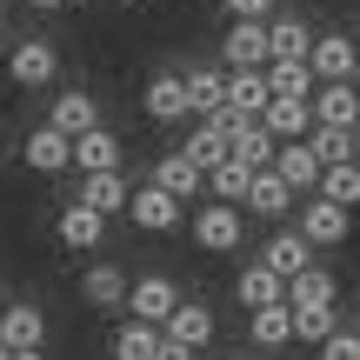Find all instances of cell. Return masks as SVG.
Returning <instances> with one entry per match:
<instances>
[{
    "label": "cell",
    "mask_w": 360,
    "mask_h": 360,
    "mask_svg": "<svg viewBox=\"0 0 360 360\" xmlns=\"http://www.w3.org/2000/svg\"><path fill=\"white\" fill-rule=\"evenodd\" d=\"M294 200H300V193H294V187H287V180H281V174L267 167V174H254V187H247L240 214H254V220H281V214H287V207H294Z\"/></svg>",
    "instance_id": "7402d4cb"
},
{
    "label": "cell",
    "mask_w": 360,
    "mask_h": 360,
    "mask_svg": "<svg viewBox=\"0 0 360 360\" xmlns=\"http://www.w3.org/2000/svg\"><path fill=\"white\" fill-rule=\"evenodd\" d=\"M267 87L281 94V101H314V87H321V80H314L307 60H267Z\"/></svg>",
    "instance_id": "1f68e13d"
},
{
    "label": "cell",
    "mask_w": 360,
    "mask_h": 360,
    "mask_svg": "<svg viewBox=\"0 0 360 360\" xmlns=\"http://www.w3.org/2000/svg\"><path fill=\"white\" fill-rule=\"evenodd\" d=\"M267 101H274L267 67H233V74H227V120H260Z\"/></svg>",
    "instance_id": "4fadbf2b"
},
{
    "label": "cell",
    "mask_w": 360,
    "mask_h": 360,
    "mask_svg": "<svg viewBox=\"0 0 360 360\" xmlns=\"http://www.w3.org/2000/svg\"><path fill=\"white\" fill-rule=\"evenodd\" d=\"M260 127H267L281 147H287V141H307V134H314V107H307V101H281V94H274L267 114H260Z\"/></svg>",
    "instance_id": "cb8c5ba5"
},
{
    "label": "cell",
    "mask_w": 360,
    "mask_h": 360,
    "mask_svg": "<svg viewBox=\"0 0 360 360\" xmlns=\"http://www.w3.org/2000/svg\"><path fill=\"white\" fill-rule=\"evenodd\" d=\"M247 187H254V174H247L240 160H220V167L207 174V193H214L220 207H240V200H247Z\"/></svg>",
    "instance_id": "836d02e7"
},
{
    "label": "cell",
    "mask_w": 360,
    "mask_h": 360,
    "mask_svg": "<svg viewBox=\"0 0 360 360\" xmlns=\"http://www.w3.org/2000/svg\"><path fill=\"white\" fill-rule=\"evenodd\" d=\"M154 187H167L174 200H193V193H207V174L174 147V154H160V160H154Z\"/></svg>",
    "instance_id": "d4e9b609"
},
{
    "label": "cell",
    "mask_w": 360,
    "mask_h": 360,
    "mask_svg": "<svg viewBox=\"0 0 360 360\" xmlns=\"http://www.w3.org/2000/svg\"><path fill=\"white\" fill-rule=\"evenodd\" d=\"M47 127L67 134V141H80V134L101 127V101H94L87 87H60V94H53V107H47Z\"/></svg>",
    "instance_id": "9c48e42d"
},
{
    "label": "cell",
    "mask_w": 360,
    "mask_h": 360,
    "mask_svg": "<svg viewBox=\"0 0 360 360\" xmlns=\"http://www.w3.org/2000/svg\"><path fill=\"white\" fill-rule=\"evenodd\" d=\"M74 200L80 207H94L101 220H114V214H127V200H134V187H127V174H80V187H74Z\"/></svg>",
    "instance_id": "9a60e30c"
},
{
    "label": "cell",
    "mask_w": 360,
    "mask_h": 360,
    "mask_svg": "<svg viewBox=\"0 0 360 360\" xmlns=\"http://www.w3.org/2000/svg\"><path fill=\"white\" fill-rule=\"evenodd\" d=\"M27 7H40V13H53V7H67V0H27Z\"/></svg>",
    "instance_id": "ab89813d"
},
{
    "label": "cell",
    "mask_w": 360,
    "mask_h": 360,
    "mask_svg": "<svg viewBox=\"0 0 360 360\" xmlns=\"http://www.w3.org/2000/svg\"><path fill=\"white\" fill-rule=\"evenodd\" d=\"M220 120H227V114H220ZM274 154H281V141H274L260 120H227V160H240L247 174H267Z\"/></svg>",
    "instance_id": "ba28073f"
},
{
    "label": "cell",
    "mask_w": 360,
    "mask_h": 360,
    "mask_svg": "<svg viewBox=\"0 0 360 360\" xmlns=\"http://www.w3.org/2000/svg\"><path fill=\"white\" fill-rule=\"evenodd\" d=\"M233 300H240L247 314H260V307H274V300H287V281L254 260V267H240V281H233Z\"/></svg>",
    "instance_id": "4316f807"
},
{
    "label": "cell",
    "mask_w": 360,
    "mask_h": 360,
    "mask_svg": "<svg viewBox=\"0 0 360 360\" xmlns=\"http://www.w3.org/2000/svg\"><path fill=\"white\" fill-rule=\"evenodd\" d=\"M281 0H227V20H274Z\"/></svg>",
    "instance_id": "74e56055"
},
{
    "label": "cell",
    "mask_w": 360,
    "mask_h": 360,
    "mask_svg": "<svg viewBox=\"0 0 360 360\" xmlns=\"http://www.w3.org/2000/svg\"><path fill=\"white\" fill-rule=\"evenodd\" d=\"M321 300H340V281L327 267H307L287 281V307H321Z\"/></svg>",
    "instance_id": "d6a6232c"
},
{
    "label": "cell",
    "mask_w": 360,
    "mask_h": 360,
    "mask_svg": "<svg viewBox=\"0 0 360 360\" xmlns=\"http://www.w3.org/2000/svg\"><path fill=\"white\" fill-rule=\"evenodd\" d=\"M267 47H274V60H307L314 27L300 20V13H274V20H267Z\"/></svg>",
    "instance_id": "83f0119b"
},
{
    "label": "cell",
    "mask_w": 360,
    "mask_h": 360,
    "mask_svg": "<svg viewBox=\"0 0 360 360\" xmlns=\"http://www.w3.org/2000/svg\"><path fill=\"white\" fill-rule=\"evenodd\" d=\"M274 174H281L287 187H294L300 200H307V193H321V174H327V167H321V154H314L307 141H287L281 154H274Z\"/></svg>",
    "instance_id": "ac0fdd59"
},
{
    "label": "cell",
    "mask_w": 360,
    "mask_h": 360,
    "mask_svg": "<svg viewBox=\"0 0 360 360\" xmlns=\"http://www.w3.org/2000/svg\"><path fill=\"white\" fill-rule=\"evenodd\" d=\"M321 200H334V207H360V160H347V167H327V174H321Z\"/></svg>",
    "instance_id": "d590c367"
},
{
    "label": "cell",
    "mask_w": 360,
    "mask_h": 360,
    "mask_svg": "<svg viewBox=\"0 0 360 360\" xmlns=\"http://www.w3.org/2000/svg\"><path fill=\"white\" fill-rule=\"evenodd\" d=\"M7 74H13V87H53V80H60V53H53V40L47 34H27L20 47L7 53Z\"/></svg>",
    "instance_id": "277c9868"
},
{
    "label": "cell",
    "mask_w": 360,
    "mask_h": 360,
    "mask_svg": "<svg viewBox=\"0 0 360 360\" xmlns=\"http://www.w3.org/2000/svg\"><path fill=\"white\" fill-rule=\"evenodd\" d=\"M0 60H7V53H0Z\"/></svg>",
    "instance_id": "f6af8a7d"
},
{
    "label": "cell",
    "mask_w": 360,
    "mask_h": 360,
    "mask_svg": "<svg viewBox=\"0 0 360 360\" xmlns=\"http://www.w3.org/2000/svg\"><path fill=\"white\" fill-rule=\"evenodd\" d=\"M13 360H47V354H13Z\"/></svg>",
    "instance_id": "60d3db41"
},
{
    "label": "cell",
    "mask_w": 360,
    "mask_h": 360,
    "mask_svg": "<svg viewBox=\"0 0 360 360\" xmlns=\"http://www.w3.org/2000/svg\"><path fill=\"white\" fill-rule=\"evenodd\" d=\"M334 327H340V300H321V307H294V340H314V347H321Z\"/></svg>",
    "instance_id": "e575fe53"
},
{
    "label": "cell",
    "mask_w": 360,
    "mask_h": 360,
    "mask_svg": "<svg viewBox=\"0 0 360 360\" xmlns=\"http://www.w3.org/2000/svg\"><path fill=\"white\" fill-rule=\"evenodd\" d=\"M120 154H127L120 134L114 127H94V134H80V141H74V174H114Z\"/></svg>",
    "instance_id": "44dd1931"
},
{
    "label": "cell",
    "mask_w": 360,
    "mask_h": 360,
    "mask_svg": "<svg viewBox=\"0 0 360 360\" xmlns=\"http://www.w3.org/2000/svg\"><path fill=\"white\" fill-rule=\"evenodd\" d=\"M127 220L141 233H174L180 220H187V200H174L167 187H154V180H147V187H134V200H127Z\"/></svg>",
    "instance_id": "5b68a950"
},
{
    "label": "cell",
    "mask_w": 360,
    "mask_h": 360,
    "mask_svg": "<svg viewBox=\"0 0 360 360\" xmlns=\"http://www.w3.org/2000/svg\"><path fill=\"white\" fill-rule=\"evenodd\" d=\"M0 347L7 354H40L47 347V314L34 300H7L0 307Z\"/></svg>",
    "instance_id": "8992f818"
},
{
    "label": "cell",
    "mask_w": 360,
    "mask_h": 360,
    "mask_svg": "<svg viewBox=\"0 0 360 360\" xmlns=\"http://www.w3.org/2000/svg\"><path fill=\"white\" fill-rule=\"evenodd\" d=\"M314 127H360V80H327L314 87Z\"/></svg>",
    "instance_id": "5bb4252c"
},
{
    "label": "cell",
    "mask_w": 360,
    "mask_h": 360,
    "mask_svg": "<svg viewBox=\"0 0 360 360\" xmlns=\"http://www.w3.org/2000/svg\"><path fill=\"white\" fill-rule=\"evenodd\" d=\"M307 67H314V80H360V47H354V34H314V47H307Z\"/></svg>",
    "instance_id": "52a82bcc"
},
{
    "label": "cell",
    "mask_w": 360,
    "mask_h": 360,
    "mask_svg": "<svg viewBox=\"0 0 360 360\" xmlns=\"http://www.w3.org/2000/svg\"><path fill=\"white\" fill-rule=\"evenodd\" d=\"M260 267H267V274H281V281L307 274V267H314L307 233H300V227H274V233H267V247H260Z\"/></svg>",
    "instance_id": "7c38bea8"
},
{
    "label": "cell",
    "mask_w": 360,
    "mask_h": 360,
    "mask_svg": "<svg viewBox=\"0 0 360 360\" xmlns=\"http://www.w3.org/2000/svg\"><path fill=\"white\" fill-rule=\"evenodd\" d=\"M53 233H60V247H101V240H107V220L94 214V207L67 200V207H60V220H53Z\"/></svg>",
    "instance_id": "484cf974"
},
{
    "label": "cell",
    "mask_w": 360,
    "mask_h": 360,
    "mask_svg": "<svg viewBox=\"0 0 360 360\" xmlns=\"http://www.w3.org/2000/svg\"><path fill=\"white\" fill-rule=\"evenodd\" d=\"M180 154H187L200 174H214L220 160H227V120H200V127H193L187 141H180Z\"/></svg>",
    "instance_id": "f1b7e54d"
},
{
    "label": "cell",
    "mask_w": 360,
    "mask_h": 360,
    "mask_svg": "<svg viewBox=\"0 0 360 360\" xmlns=\"http://www.w3.org/2000/svg\"><path fill=\"white\" fill-rule=\"evenodd\" d=\"M0 360H13V354H7V347H0Z\"/></svg>",
    "instance_id": "7bdbcfd3"
},
{
    "label": "cell",
    "mask_w": 360,
    "mask_h": 360,
    "mask_svg": "<svg viewBox=\"0 0 360 360\" xmlns=\"http://www.w3.org/2000/svg\"><path fill=\"white\" fill-rule=\"evenodd\" d=\"M107 354H114V360H160V327H147V321H120L114 340H107Z\"/></svg>",
    "instance_id": "f546056e"
},
{
    "label": "cell",
    "mask_w": 360,
    "mask_h": 360,
    "mask_svg": "<svg viewBox=\"0 0 360 360\" xmlns=\"http://www.w3.org/2000/svg\"><path fill=\"white\" fill-rule=\"evenodd\" d=\"M307 147L321 154V167H347V160H360V127H314Z\"/></svg>",
    "instance_id": "4dcf8cb0"
},
{
    "label": "cell",
    "mask_w": 360,
    "mask_h": 360,
    "mask_svg": "<svg viewBox=\"0 0 360 360\" xmlns=\"http://www.w3.org/2000/svg\"><path fill=\"white\" fill-rule=\"evenodd\" d=\"M20 160H27L34 174H67V167H74V141L53 134V127H34V134L20 141Z\"/></svg>",
    "instance_id": "ffe728a7"
},
{
    "label": "cell",
    "mask_w": 360,
    "mask_h": 360,
    "mask_svg": "<svg viewBox=\"0 0 360 360\" xmlns=\"http://www.w3.org/2000/svg\"><path fill=\"white\" fill-rule=\"evenodd\" d=\"M300 233H307V247H347L354 240V207H334L321 193H307L300 200Z\"/></svg>",
    "instance_id": "3957f363"
},
{
    "label": "cell",
    "mask_w": 360,
    "mask_h": 360,
    "mask_svg": "<svg viewBox=\"0 0 360 360\" xmlns=\"http://www.w3.org/2000/svg\"><path fill=\"white\" fill-rule=\"evenodd\" d=\"M193 247H200V254H240V247H247V214H240V207L207 200L200 214H193Z\"/></svg>",
    "instance_id": "6da1fadb"
},
{
    "label": "cell",
    "mask_w": 360,
    "mask_h": 360,
    "mask_svg": "<svg viewBox=\"0 0 360 360\" xmlns=\"http://www.w3.org/2000/svg\"><path fill=\"white\" fill-rule=\"evenodd\" d=\"M101 7H120V0H101Z\"/></svg>",
    "instance_id": "b9f144b4"
},
{
    "label": "cell",
    "mask_w": 360,
    "mask_h": 360,
    "mask_svg": "<svg viewBox=\"0 0 360 360\" xmlns=\"http://www.w3.org/2000/svg\"><path fill=\"white\" fill-rule=\"evenodd\" d=\"M187 74V114L220 120L227 114V67H180Z\"/></svg>",
    "instance_id": "2e32d148"
},
{
    "label": "cell",
    "mask_w": 360,
    "mask_h": 360,
    "mask_svg": "<svg viewBox=\"0 0 360 360\" xmlns=\"http://www.w3.org/2000/svg\"><path fill=\"white\" fill-rule=\"evenodd\" d=\"M321 360H360V327H334L321 340Z\"/></svg>",
    "instance_id": "8d00e7d4"
},
{
    "label": "cell",
    "mask_w": 360,
    "mask_h": 360,
    "mask_svg": "<svg viewBox=\"0 0 360 360\" xmlns=\"http://www.w3.org/2000/svg\"><path fill=\"white\" fill-rule=\"evenodd\" d=\"M354 47H360V40H354Z\"/></svg>",
    "instance_id": "bcb514c9"
},
{
    "label": "cell",
    "mask_w": 360,
    "mask_h": 360,
    "mask_svg": "<svg viewBox=\"0 0 360 360\" xmlns=\"http://www.w3.org/2000/svg\"><path fill=\"white\" fill-rule=\"evenodd\" d=\"M80 300H87L94 314H120L127 307V274H120L114 260H94V267L80 274Z\"/></svg>",
    "instance_id": "e0dca14e"
},
{
    "label": "cell",
    "mask_w": 360,
    "mask_h": 360,
    "mask_svg": "<svg viewBox=\"0 0 360 360\" xmlns=\"http://www.w3.org/2000/svg\"><path fill=\"white\" fill-rule=\"evenodd\" d=\"M160 360H200V354H193V347H174V340L160 334Z\"/></svg>",
    "instance_id": "f35d334b"
},
{
    "label": "cell",
    "mask_w": 360,
    "mask_h": 360,
    "mask_svg": "<svg viewBox=\"0 0 360 360\" xmlns=\"http://www.w3.org/2000/svg\"><path fill=\"white\" fill-rule=\"evenodd\" d=\"M214 327H220V321H214V307H207V300H180L174 321L160 327V334H167L174 347H193V354H200L207 340H214Z\"/></svg>",
    "instance_id": "d6986e66"
},
{
    "label": "cell",
    "mask_w": 360,
    "mask_h": 360,
    "mask_svg": "<svg viewBox=\"0 0 360 360\" xmlns=\"http://www.w3.org/2000/svg\"><path fill=\"white\" fill-rule=\"evenodd\" d=\"M220 60L233 67H267L274 47H267V20H227V34H220Z\"/></svg>",
    "instance_id": "30bf717a"
},
{
    "label": "cell",
    "mask_w": 360,
    "mask_h": 360,
    "mask_svg": "<svg viewBox=\"0 0 360 360\" xmlns=\"http://www.w3.org/2000/svg\"><path fill=\"white\" fill-rule=\"evenodd\" d=\"M141 107H147V120H160V127L187 120V74H180V67H160V74L141 87Z\"/></svg>",
    "instance_id": "8fae6325"
},
{
    "label": "cell",
    "mask_w": 360,
    "mask_h": 360,
    "mask_svg": "<svg viewBox=\"0 0 360 360\" xmlns=\"http://www.w3.org/2000/svg\"><path fill=\"white\" fill-rule=\"evenodd\" d=\"M180 287L167 281V274H141V281H127V321H147V327H167L174 307H180Z\"/></svg>",
    "instance_id": "7a4b0ae2"
},
{
    "label": "cell",
    "mask_w": 360,
    "mask_h": 360,
    "mask_svg": "<svg viewBox=\"0 0 360 360\" xmlns=\"http://www.w3.org/2000/svg\"><path fill=\"white\" fill-rule=\"evenodd\" d=\"M247 340H254L260 354H281L287 340H294V307H287V300H274V307L247 314Z\"/></svg>",
    "instance_id": "603a6c76"
},
{
    "label": "cell",
    "mask_w": 360,
    "mask_h": 360,
    "mask_svg": "<svg viewBox=\"0 0 360 360\" xmlns=\"http://www.w3.org/2000/svg\"><path fill=\"white\" fill-rule=\"evenodd\" d=\"M0 13H7V0H0Z\"/></svg>",
    "instance_id": "ee69618b"
}]
</instances>
